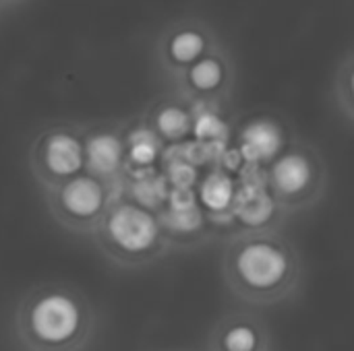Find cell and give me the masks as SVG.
<instances>
[{"mask_svg":"<svg viewBox=\"0 0 354 351\" xmlns=\"http://www.w3.org/2000/svg\"><path fill=\"white\" fill-rule=\"evenodd\" d=\"M222 277L236 300L259 308L276 306L301 288L303 259L276 228H251L226 242Z\"/></svg>","mask_w":354,"mask_h":351,"instance_id":"6da1fadb","label":"cell"},{"mask_svg":"<svg viewBox=\"0 0 354 351\" xmlns=\"http://www.w3.org/2000/svg\"><path fill=\"white\" fill-rule=\"evenodd\" d=\"M12 327L25 351H83L95 331V312L77 288L44 283L23 296Z\"/></svg>","mask_w":354,"mask_h":351,"instance_id":"7a4b0ae2","label":"cell"},{"mask_svg":"<svg viewBox=\"0 0 354 351\" xmlns=\"http://www.w3.org/2000/svg\"><path fill=\"white\" fill-rule=\"evenodd\" d=\"M91 238L100 252L120 269H143L174 250L160 213L124 192L110 203Z\"/></svg>","mask_w":354,"mask_h":351,"instance_id":"3957f363","label":"cell"},{"mask_svg":"<svg viewBox=\"0 0 354 351\" xmlns=\"http://www.w3.org/2000/svg\"><path fill=\"white\" fill-rule=\"evenodd\" d=\"M328 180L324 155L305 141L290 143L266 168V188L276 207L288 215L313 209L324 199Z\"/></svg>","mask_w":354,"mask_h":351,"instance_id":"277c9868","label":"cell"},{"mask_svg":"<svg viewBox=\"0 0 354 351\" xmlns=\"http://www.w3.org/2000/svg\"><path fill=\"white\" fill-rule=\"evenodd\" d=\"M120 192H124V184L114 186L89 172H81L46 190V201L60 228L77 236H93L110 203Z\"/></svg>","mask_w":354,"mask_h":351,"instance_id":"5b68a950","label":"cell"},{"mask_svg":"<svg viewBox=\"0 0 354 351\" xmlns=\"http://www.w3.org/2000/svg\"><path fill=\"white\" fill-rule=\"evenodd\" d=\"M236 60L224 41H218L205 56L191 64L174 83L172 91L193 110L224 108L236 89Z\"/></svg>","mask_w":354,"mask_h":351,"instance_id":"8992f818","label":"cell"},{"mask_svg":"<svg viewBox=\"0 0 354 351\" xmlns=\"http://www.w3.org/2000/svg\"><path fill=\"white\" fill-rule=\"evenodd\" d=\"M220 39L218 31L199 17H183L166 25L153 48L156 64L162 77L172 85L191 64L205 56Z\"/></svg>","mask_w":354,"mask_h":351,"instance_id":"52a82bcc","label":"cell"},{"mask_svg":"<svg viewBox=\"0 0 354 351\" xmlns=\"http://www.w3.org/2000/svg\"><path fill=\"white\" fill-rule=\"evenodd\" d=\"M31 172L46 190L85 172V139L71 126L46 128L31 149Z\"/></svg>","mask_w":354,"mask_h":351,"instance_id":"ba28073f","label":"cell"},{"mask_svg":"<svg viewBox=\"0 0 354 351\" xmlns=\"http://www.w3.org/2000/svg\"><path fill=\"white\" fill-rule=\"evenodd\" d=\"M85 139V172L108 184L122 186L127 182V141L124 128L97 126L83 132Z\"/></svg>","mask_w":354,"mask_h":351,"instance_id":"9c48e42d","label":"cell"},{"mask_svg":"<svg viewBox=\"0 0 354 351\" xmlns=\"http://www.w3.org/2000/svg\"><path fill=\"white\" fill-rule=\"evenodd\" d=\"M207 351H272V335L255 312L234 310L214 325Z\"/></svg>","mask_w":354,"mask_h":351,"instance_id":"30bf717a","label":"cell"},{"mask_svg":"<svg viewBox=\"0 0 354 351\" xmlns=\"http://www.w3.org/2000/svg\"><path fill=\"white\" fill-rule=\"evenodd\" d=\"M145 122L156 130V134L166 145H178L193 134L195 110L189 101L172 91V95L158 99L147 112Z\"/></svg>","mask_w":354,"mask_h":351,"instance_id":"8fae6325","label":"cell"},{"mask_svg":"<svg viewBox=\"0 0 354 351\" xmlns=\"http://www.w3.org/2000/svg\"><path fill=\"white\" fill-rule=\"evenodd\" d=\"M124 141H127V176L135 172L156 170V163L160 161L166 143L156 134V130L145 120L124 128Z\"/></svg>","mask_w":354,"mask_h":351,"instance_id":"7c38bea8","label":"cell"},{"mask_svg":"<svg viewBox=\"0 0 354 351\" xmlns=\"http://www.w3.org/2000/svg\"><path fill=\"white\" fill-rule=\"evenodd\" d=\"M332 97L338 112L354 124V50L342 58L332 83Z\"/></svg>","mask_w":354,"mask_h":351,"instance_id":"4fadbf2b","label":"cell"},{"mask_svg":"<svg viewBox=\"0 0 354 351\" xmlns=\"http://www.w3.org/2000/svg\"><path fill=\"white\" fill-rule=\"evenodd\" d=\"M172 351H183V350H172Z\"/></svg>","mask_w":354,"mask_h":351,"instance_id":"5bb4252c","label":"cell"}]
</instances>
